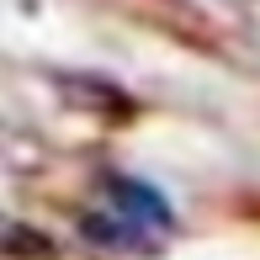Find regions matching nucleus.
Returning a JSON list of instances; mask_svg holds the SVG:
<instances>
[{
  "label": "nucleus",
  "instance_id": "f257e3e1",
  "mask_svg": "<svg viewBox=\"0 0 260 260\" xmlns=\"http://www.w3.org/2000/svg\"><path fill=\"white\" fill-rule=\"evenodd\" d=\"M106 197H112V212L127 218L133 229H144V234H165L170 229V207H165V197L154 186L133 181V175H106Z\"/></svg>",
  "mask_w": 260,
  "mask_h": 260
}]
</instances>
